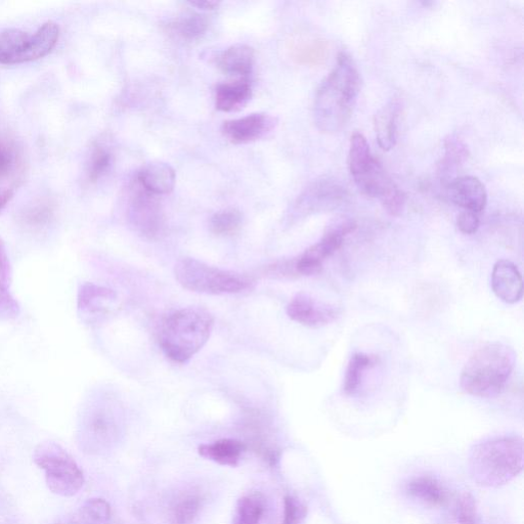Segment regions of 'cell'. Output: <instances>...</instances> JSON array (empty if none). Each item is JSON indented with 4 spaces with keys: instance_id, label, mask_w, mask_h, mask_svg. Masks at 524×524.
Wrapping results in <instances>:
<instances>
[{
    "instance_id": "cell-17",
    "label": "cell",
    "mask_w": 524,
    "mask_h": 524,
    "mask_svg": "<svg viewBox=\"0 0 524 524\" xmlns=\"http://www.w3.org/2000/svg\"><path fill=\"white\" fill-rule=\"evenodd\" d=\"M176 182V171L165 163L148 164L138 174V184L155 196L170 193Z\"/></svg>"
},
{
    "instance_id": "cell-7",
    "label": "cell",
    "mask_w": 524,
    "mask_h": 524,
    "mask_svg": "<svg viewBox=\"0 0 524 524\" xmlns=\"http://www.w3.org/2000/svg\"><path fill=\"white\" fill-rule=\"evenodd\" d=\"M59 38L60 27L54 21L42 24L34 32L0 29V64L16 65L45 58L55 49Z\"/></svg>"
},
{
    "instance_id": "cell-20",
    "label": "cell",
    "mask_w": 524,
    "mask_h": 524,
    "mask_svg": "<svg viewBox=\"0 0 524 524\" xmlns=\"http://www.w3.org/2000/svg\"><path fill=\"white\" fill-rule=\"evenodd\" d=\"M12 267L6 244L0 238V318H14L19 304L11 291Z\"/></svg>"
},
{
    "instance_id": "cell-29",
    "label": "cell",
    "mask_w": 524,
    "mask_h": 524,
    "mask_svg": "<svg viewBox=\"0 0 524 524\" xmlns=\"http://www.w3.org/2000/svg\"><path fill=\"white\" fill-rule=\"evenodd\" d=\"M202 498L198 493H186L172 507L173 524H194L202 508Z\"/></svg>"
},
{
    "instance_id": "cell-37",
    "label": "cell",
    "mask_w": 524,
    "mask_h": 524,
    "mask_svg": "<svg viewBox=\"0 0 524 524\" xmlns=\"http://www.w3.org/2000/svg\"><path fill=\"white\" fill-rule=\"evenodd\" d=\"M457 226L461 233L465 235L475 234L479 228V217L477 213L464 210L457 218Z\"/></svg>"
},
{
    "instance_id": "cell-12",
    "label": "cell",
    "mask_w": 524,
    "mask_h": 524,
    "mask_svg": "<svg viewBox=\"0 0 524 524\" xmlns=\"http://www.w3.org/2000/svg\"><path fill=\"white\" fill-rule=\"evenodd\" d=\"M288 317L303 326L323 327L333 323L339 316V310L321 302L307 293L296 294L287 305Z\"/></svg>"
},
{
    "instance_id": "cell-5",
    "label": "cell",
    "mask_w": 524,
    "mask_h": 524,
    "mask_svg": "<svg viewBox=\"0 0 524 524\" xmlns=\"http://www.w3.org/2000/svg\"><path fill=\"white\" fill-rule=\"evenodd\" d=\"M348 166L358 188L367 196L377 198L393 216L402 213L405 193L393 182L381 163L374 158L366 138L359 133L352 137Z\"/></svg>"
},
{
    "instance_id": "cell-32",
    "label": "cell",
    "mask_w": 524,
    "mask_h": 524,
    "mask_svg": "<svg viewBox=\"0 0 524 524\" xmlns=\"http://www.w3.org/2000/svg\"><path fill=\"white\" fill-rule=\"evenodd\" d=\"M243 222V216L236 209H226L215 213L210 221V229L217 236H232L236 234Z\"/></svg>"
},
{
    "instance_id": "cell-30",
    "label": "cell",
    "mask_w": 524,
    "mask_h": 524,
    "mask_svg": "<svg viewBox=\"0 0 524 524\" xmlns=\"http://www.w3.org/2000/svg\"><path fill=\"white\" fill-rule=\"evenodd\" d=\"M171 29L181 38L194 41L201 38L208 29V20L198 13H187L171 24Z\"/></svg>"
},
{
    "instance_id": "cell-38",
    "label": "cell",
    "mask_w": 524,
    "mask_h": 524,
    "mask_svg": "<svg viewBox=\"0 0 524 524\" xmlns=\"http://www.w3.org/2000/svg\"><path fill=\"white\" fill-rule=\"evenodd\" d=\"M14 166V155L11 149L0 142V179H4L9 176V173Z\"/></svg>"
},
{
    "instance_id": "cell-23",
    "label": "cell",
    "mask_w": 524,
    "mask_h": 524,
    "mask_svg": "<svg viewBox=\"0 0 524 524\" xmlns=\"http://www.w3.org/2000/svg\"><path fill=\"white\" fill-rule=\"evenodd\" d=\"M111 507L104 499H91L78 508L72 516L57 524H108Z\"/></svg>"
},
{
    "instance_id": "cell-4",
    "label": "cell",
    "mask_w": 524,
    "mask_h": 524,
    "mask_svg": "<svg viewBox=\"0 0 524 524\" xmlns=\"http://www.w3.org/2000/svg\"><path fill=\"white\" fill-rule=\"evenodd\" d=\"M214 318L202 308L182 309L169 315L162 323L159 342L168 359L188 363L209 340Z\"/></svg>"
},
{
    "instance_id": "cell-2",
    "label": "cell",
    "mask_w": 524,
    "mask_h": 524,
    "mask_svg": "<svg viewBox=\"0 0 524 524\" xmlns=\"http://www.w3.org/2000/svg\"><path fill=\"white\" fill-rule=\"evenodd\" d=\"M524 449L519 436H499L475 445L468 457L473 482L482 488L503 487L523 470Z\"/></svg>"
},
{
    "instance_id": "cell-22",
    "label": "cell",
    "mask_w": 524,
    "mask_h": 524,
    "mask_svg": "<svg viewBox=\"0 0 524 524\" xmlns=\"http://www.w3.org/2000/svg\"><path fill=\"white\" fill-rule=\"evenodd\" d=\"M216 64L226 74L247 78L253 69L254 51L245 45H237L218 55Z\"/></svg>"
},
{
    "instance_id": "cell-13",
    "label": "cell",
    "mask_w": 524,
    "mask_h": 524,
    "mask_svg": "<svg viewBox=\"0 0 524 524\" xmlns=\"http://www.w3.org/2000/svg\"><path fill=\"white\" fill-rule=\"evenodd\" d=\"M156 197L138 184L130 204L131 222L149 238L158 236L164 225L163 213Z\"/></svg>"
},
{
    "instance_id": "cell-1",
    "label": "cell",
    "mask_w": 524,
    "mask_h": 524,
    "mask_svg": "<svg viewBox=\"0 0 524 524\" xmlns=\"http://www.w3.org/2000/svg\"><path fill=\"white\" fill-rule=\"evenodd\" d=\"M361 91V78L351 56L340 53L337 64L319 87L315 122L326 134L338 133L351 119Z\"/></svg>"
},
{
    "instance_id": "cell-16",
    "label": "cell",
    "mask_w": 524,
    "mask_h": 524,
    "mask_svg": "<svg viewBox=\"0 0 524 524\" xmlns=\"http://www.w3.org/2000/svg\"><path fill=\"white\" fill-rule=\"evenodd\" d=\"M492 289L495 295L506 303L514 304L522 299V277L512 261L501 259L494 266Z\"/></svg>"
},
{
    "instance_id": "cell-11",
    "label": "cell",
    "mask_w": 524,
    "mask_h": 524,
    "mask_svg": "<svg viewBox=\"0 0 524 524\" xmlns=\"http://www.w3.org/2000/svg\"><path fill=\"white\" fill-rule=\"evenodd\" d=\"M347 198L346 189L332 179H321L305 189L296 200L291 217L298 218L333 209Z\"/></svg>"
},
{
    "instance_id": "cell-34",
    "label": "cell",
    "mask_w": 524,
    "mask_h": 524,
    "mask_svg": "<svg viewBox=\"0 0 524 524\" xmlns=\"http://www.w3.org/2000/svg\"><path fill=\"white\" fill-rule=\"evenodd\" d=\"M308 508L298 498L286 496L282 524H302L307 518Z\"/></svg>"
},
{
    "instance_id": "cell-15",
    "label": "cell",
    "mask_w": 524,
    "mask_h": 524,
    "mask_svg": "<svg viewBox=\"0 0 524 524\" xmlns=\"http://www.w3.org/2000/svg\"><path fill=\"white\" fill-rule=\"evenodd\" d=\"M447 194L452 203L477 214L486 208L488 202L484 184L474 177L453 180L448 185Z\"/></svg>"
},
{
    "instance_id": "cell-39",
    "label": "cell",
    "mask_w": 524,
    "mask_h": 524,
    "mask_svg": "<svg viewBox=\"0 0 524 524\" xmlns=\"http://www.w3.org/2000/svg\"><path fill=\"white\" fill-rule=\"evenodd\" d=\"M14 193L11 189L0 190V211L13 199Z\"/></svg>"
},
{
    "instance_id": "cell-40",
    "label": "cell",
    "mask_w": 524,
    "mask_h": 524,
    "mask_svg": "<svg viewBox=\"0 0 524 524\" xmlns=\"http://www.w3.org/2000/svg\"><path fill=\"white\" fill-rule=\"evenodd\" d=\"M190 5L200 10L212 11L216 9L220 4L216 2H194Z\"/></svg>"
},
{
    "instance_id": "cell-21",
    "label": "cell",
    "mask_w": 524,
    "mask_h": 524,
    "mask_svg": "<svg viewBox=\"0 0 524 524\" xmlns=\"http://www.w3.org/2000/svg\"><path fill=\"white\" fill-rule=\"evenodd\" d=\"M251 85L247 79L223 83L216 87L215 106L224 112L237 111L251 98Z\"/></svg>"
},
{
    "instance_id": "cell-26",
    "label": "cell",
    "mask_w": 524,
    "mask_h": 524,
    "mask_svg": "<svg viewBox=\"0 0 524 524\" xmlns=\"http://www.w3.org/2000/svg\"><path fill=\"white\" fill-rule=\"evenodd\" d=\"M375 356L358 353L349 360L343 380V392L346 396H354L359 390L365 372L377 365Z\"/></svg>"
},
{
    "instance_id": "cell-24",
    "label": "cell",
    "mask_w": 524,
    "mask_h": 524,
    "mask_svg": "<svg viewBox=\"0 0 524 524\" xmlns=\"http://www.w3.org/2000/svg\"><path fill=\"white\" fill-rule=\"evenodd\" d=\"M408 494L430 505H443L447 501V492L438 480L429 476H420L411 480L406 488Z\"/></svg>"
},
{
    "instance_id": "cell-18",
    "label": "cell",
    "mask_w": 524,
    "mask_h": 524,
    "mask_svg": "<svg viewBox=\"0 0 524 524\" xmlns=\"http://www.w3.org/2000/svg\"><path fill=\"white\" fill-rule=\"evenodd\" d=\"M400 112V102L392 100L374 117L376 138L380 148L384 151L391 150L397 144Z\"/></svg>"
},
{
    "instance_id": "cell-35",
    "label": "cell",
    "mask_w": 524,
    "mask_h": 524,
    "mask_svg": "<svg viewBox=\"0 0 524 524\" xmlns=\"http://www.w3.org/2000/svg\"><path fill=\"white\" fill-rule=\"evenodd\" d=\"M456 518L460 524H478L477 506L470 493H464L456 505Z\"/></svg>"
},
{
    "instance_id": "cell-33",
    "label": "cell",
    "mask_w": 524,
    "mask_h": 524,
    "mask_svg": "<svg viewBox=\"0 0 524 524\" xmlns=\"http://www.w3.org/2000/svg\"><path fill=\"white\" fill-rule=\"evenodd\" d=\"M112 164V153L103 145H96L92 151L87 176L92 183L98 182L109 171Z\"/></svg>"
},
{
    "instance_id": "cell-19",
    "label": "cell",
    "mask_w": 524,
    "mask_h": 524,
    "mask_svg": "<svg viewBox=\"0 0 524 524\" xmlns=\"http://www.w3.org/2000/svg\"><path fill=\"white\" fill-rule=\"evenodd\" d=\"M246 451V446L237 440L224 439L212 444L201 445L199 455L216 464L237 467Z\"/></svg>"
},
{
    "instance_id": "cell-14",
    "label": "cell",
    "mask_w": 524,
    "mask_h": 524,
    "mask_svg": "<svg viewBox=\"0 0 524 524\" xmlns=\"http://www.w3.org/2000/svg\"><path fill=\"white\" fill-rule=\"evenodd\" d=\"M274 126V119L265 114H252L224 123V136L234 144H246L264 137Z\"/></svg>"
},
{
    "instance_id": "cell-28",
    "label": "cell",
    "mask_w": 524,
    "mask_h": 524,
    "mask_svg": "<svg viewBox=\"0 0 524 524\" xmlns=\"http://www.w3.org/2000/svg\"><path fill=\"white\" fill-rule=\"evenodd\" d=\"M292 56L301 65H320L328 56L327 42L321 39L300 42L292 49Z\"/></svg>"
},
{
    "instance_id": "cell-9",
    "label": "cell",
    "mask_w": 524,
    "mask_h": 524,
    "mask_svg": "<svg viewBox=\"0 0 524 524\" xmlns=\"http://www.w3.org/2000/svg\"><path fill=\"white\" fill-rule=\"evenodd\" d=\"M357 229L354 221H342L330 227L323 238L301 255L295 257L298 276H314L321 273L323 262L343 244L346 236Z\"/></svg>"
},
{
    "instance_id": "cell-25",
    "label": "cell",
    "mask_w": 524,
    "mask_h": 524,
    "mask_svg": "<svg viewBox=\"0 0 524 524\" xmlns=\"http://www.w3.org/2000/svg\"><path fill=\"white\" fill-rule=\"evenodd\" d=\"M116 300V293L108 288L93 284L82 287L79 296V309L85 313H103Z\"/></svg>"
},
{
    "instance_id": "cell-36",
    "label": "cell",
    "mask_w": 524,
    "mask_h": 524,
    "mask_svg": "<svg viewBox=\"0 0 524 524\" xmlns=\"http://www.w3.org/2000/svg\"><path fill=\"white\" fill-rule=\"evenodd\" d=\"M266 274L276 279H290L299 277L296 271L295 258L276 262V264L268 268Z\"/></svg>"
},
{
    "instance_id": "cell-27",
    "label": "cell",
    "mask_w": 524,
    "mask_h": 524,
    "mask_svg": "<svg viewBox=\"0 0 524 524\" xmlns=\"http://www.w3.org/2000/svg\"><path fill=\"white\" fill-rule=\"evenodd\" d=\"M265 512V500L260 495L243 496L237 502L233 524H261Z\"/></svg>"
},
{
    "instance_id": "cell-3",
    "label": "cell",
    "mask_w": 524,
    "mask_h": 524,
    "mask_svg": "<svg viewBox=\"0 0 524 524\" xmlns=\"http://www.w3.org/2000/svg\"><path fill=\"white\" fill-rule=\"evenodd\" d=\"M516 363L513 349L501 342L480 347L465 365L460 385L467 395L491 399L504 390Z\"/></svg>"
},
{
    "instance_id": "cell-10",
    "label": "cell",
    "mask_w": 524,
    "mask_h": 524,
    "mask_svg": "<svg viewBox=\"0 0 524 524\" xmlns=\"http://www.w3.org/2000/svg\"><path fill=\"white\" fill-rule=\"evenodd\" d=\"M115 431L112 408L107 400H98L83 415L79 434L81 445L86 450L97 451L111 442Z\"/></svg>"
},
{
    "instance_id": "cell-8",
    "label": "cell",
    "mask_w": 524,
    "mask_h": 524,
    "mask_svg": "<svg viewBox=\"0 0 524 524\" xmlns=\"http://www.w3.org/2000/svg\"><path fill=\"white\" fill-rule=\"evenodd\" d=\"M36 465L45 471L50 491L61 497H73L84 485V475L75 460L60 445L40 444L33 455Z\"/></svg>"
},
{
    "instance_id": "cell-6",
    "label": "cell",
    "mask_w": 524,
    "mask_h": 524,
    "mask_svg": "<svg viewBox=\"0 0 524 524\" xmlns=\"http://www.w3.org/2000/svg\"><path fill=\"white\" fill-rule=\"evenodd\" d=\"M174 276L185 289L207 295L239 294L252 290L256 284L246 274L211 267L190 257L178 262Z\"/></svg>"
},
{
    "instance_id": "cell-31",
    "label": "cell",
    "mask_w": 524,
    "mask_h": 524,
    "mask_svg": "<svg viewBox=\"0 0 524 524\" xmlns=\"http://www.w3.org/2000/svg\"><path fill=\"white\" fill-rule=\"evenodd\" d=\"M468 158V149L457 137H450L445 142V156L440 164V174L443 178L449 177Z\"/></svg>"
}]
</instances>
